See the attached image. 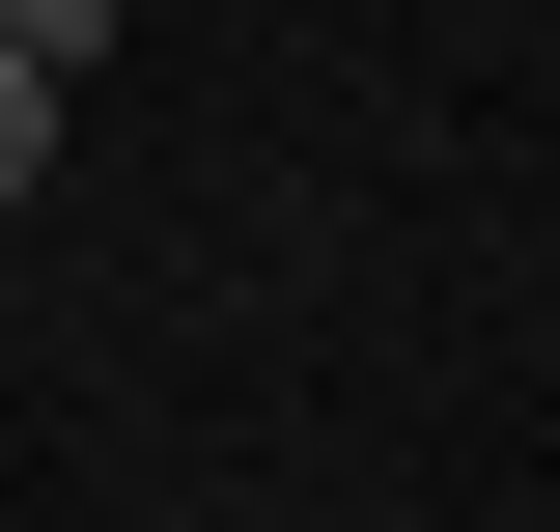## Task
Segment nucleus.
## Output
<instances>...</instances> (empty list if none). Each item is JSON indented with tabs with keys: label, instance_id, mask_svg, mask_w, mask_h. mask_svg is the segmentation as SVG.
<instances>
[{
	"label": "nucleus",
	"instance_id": "1",
	"mask_svg": "<svg viewBox=\"0 0 560 532\" xmlns=\"http://www.w3.org/2000/svg\"><path fill=\"white\" fill-rule=\"evenodd\" d=\"M28 169H57V57H0V197H28Z\"/></svg>",
	"mask_w": 560,
	"mask_h": 532
},
{
	"label": "nucleus",
	"instance_id": "2",
	"mask_svg": "<svg viewBox=\"0 0 560 532\" xmlns=\"http://www.w3.org/2000/svg\"><path fill=\"white\" fill-rule=\"evenodd\" d=\"M84 28H113V0H0V57H57V84H84Z\"/></svg>",
	"mask_w": 560,
	"mask_h": 532
}]
</instances>
